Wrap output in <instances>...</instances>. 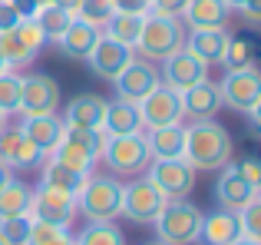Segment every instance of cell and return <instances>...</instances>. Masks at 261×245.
<instances>
[{
  "instance_id": "cell-20",
  "label": "cell",
  "mask_w": 261,
  "mask_h": 245,
  "mask_svg": "<svg viewBox=\"0 0 261 245\" xmlns=\"http://www.w3.org/2000/svg\"><path fill=\"white\" fill-rule=\"evenodd\" d=\"M228 40H231L228 30H189L185 33V50L195 60H202L205 66H215L228 53Z\"/></svg>"
},
{
  "instance_id": "cell-21",
  "label": "cell",
  "mask_w": 261,
  "mask_h": 245,
  "mask_svg": "<svg viewBox=\"0 0 261 245\" xmlns=\"http://www.w3.org/2000/svg\"><path fill=\"white\" fill-rule=\"evenodd\" d=\"M99 37H102V30L96 23H89V20H83V17H73L70 27L63 30V37L57 40V46H60V53L70 57V60H86Z\"/></svg>"
},
{
  "instance_id": "cell-6",
  "label": "cell",
  "mask_w": 261,
  "mask_h": 245,
  "mask_svg": "<svg viewBox=\"0 0 261 245\" xmlns=\"http://www.w3.org/2000/svg\"><path fill=\"white\" fill-rule=\"evenodd\" d=\"M46 46L43 30L37 27V20H20L10 30H0V57H4L7 70H20V66L33 63L37 53Z\"/></svg>"
},
{
  "instance_id": "cell-40",
  "label": "cell",
  "mask_w": 261,
  "mask_h": 245,
  "mask_svg": "<svg viewBox=\"0 0 261 245\" xmlns=\"http://www.w3.org/2000/svg\"><path fill=\"white\" fill-rule=\"evenodd\" d=\"M235 169H238V176H242L245 182H251L255 189H261V162L255 159V156H248V159L235 162Z\"/></svg>"
},
{
  "instance_id": "cell-11",
  "label": "cell",
  "mask_w": 261,
  "mask_h": 245,
  "mask_svg": "<svg viewBox=\"0 0 261 245\" xmlns=\"http://www.w3.org/2000/svg\"><path fill=\"white\" fill-rule=\"evenodd\" d=\"M149 179L159 186V192L166 199H185L195 189V169L178 156V159H152V166L146 169Z\"/></svg>"
},
{
  "instance_id": "cell-41",
  "label": "cell",
  "mask_w": 261,
  "mask_h": 245,
  "mask_svg": "<svg viewBox=\"0 0 261 245\" xmlns=\"http://www.w3.org/2000/svg\"><path fill=\"white\" fill-rule=\"evenodd\" d=\"M189 0H149V13H162V17H182Z\"/></svg>"
},
{
  "instance_id": "cell-24",
  "label": "cell",
  "mask_w": 261,
  "mask_h": 245,
  "mask_svg": "<svg viewBox=\"0 0 261 245\" xmlns=\"http://www.w3.org/2000/svg\"><path fill=\"white\" fill-rule=\"evenodd\" d=\"M235 239H245L242 235V222H238V212H208L202 215V232H198V242L205 245H231Z\"/></svg>"
},
{
  "instance_id": "cell-3",
  "label": "cell",
  "mask_w": 261,
  "mask_h": 245,
  "mask_svg": "<svg viewBox=\"0 0 261 245\" xmlns=\"http://www.w3.org/2000/svg\"><path fill=\"white\" fill-rule=\"evenodd\" d=\"M185 46V27L178 17H162V13H146L142 20L139 40L133 50H139L142 60L149 63H162L166 57H172Z\"/></svg>"
},
{
  "instance_id": "cell-54",
  "label": "cell",
  "mask_w": 261,
  "mask_h": 245,
  "mask_svg": "<svg viewBox=\"0 0 261 245\" xmlns=\"http://www.w3.org/2000/svg\"><path fill=\"white\" fill-rule=\"evenodd\" d=\"M0 245H4V239H0Z\"/></svg>"
},
{
  "instance_id": "cell-33",
  "label": "cell",
  "mask_w": 261,
  "mask_h": 245,
  "mask_svg": "<svg viewBox=\"0 0 261 245\" xmlns=\"http://www.w3.org/2000/svg\"><path fill=\"white\" fill-rule=\"evenodd\" d=\"M66 242H73V232H70L66 226H53V222L33 219L27 245H66Z\"/></svg>"
},
{
  "instance_id": "cell-12",
  "label": "cell",
  "mask_w": 261,
  "mask_h": 245,
  "mask_svg": "<svg viewBox=\"0 0 261 245\" xmlns=\"http://www.w3.org/2000/svg\"><path fill=\"white\" fill-rule=\"evenodd\" d=\"M30 219L53 222V226H66V229H70V222L76 219V195L60 192V189H50V186L33 189Z\"/></svg>"
},
{
  "instance_id": "cell-32",
  "label": "cell",
  "mask_w": 261,
  "mask_h": 245,
  "mask_svg": "<svg viewBox=\"0 0 261 245\" xmlns=\"http://www.w3.org/2000/svg\"><path fill=\"white\" fill-rule=\"evenodd\" d=\"M37 27L43 30V37H46V43H57L60 37H63V30L70 27V20H73V13H66L63 7H57V4H50V7H40L37 10Z\"/></svg>"
},
{
  "instance_id": "cell-47",
  "label": "cell",
  "mask_w": 261,
  "mask_h": 245,
  "mask_svg": "<svg viewBox=\"0 0 261 245\" xmlns=\"http://www.w3.org/2000/svg\"><path fill=\"white\" fill-rule=\"evenodd\" d=\"M10 176H13V169H7V166H4V162H0V189H4V186H7V179H10Z\"/></svg>"
},
{
  "instance_id": "cell-4",
  "label": "cell",
  "mask_w": 261,
  "mask_h": 245,
  "mask_svg": "<svg viewBox=\"0 0 261 245\" xmlns=\"http://www.w3.org/2000/svg\"><path fill=\"white\" fill-rule=\"evenodd\" d=\"M202 209L189 199H169L155 215V239L166 245H195L202 232Z\"/></svg>"
},
{
  "instance_id": "cell-7",
  "label": "cell",
  "mask_w": 261,
  "mask_h": 245,
  "mask_svg": "<svg viewBox=\"0 0 261 245\" xmlns=\"http://www.w3.org/2000/svg\"><path fill=\"white\" fill-rule=\"evenodd\" d=\"M218 93H222V106L235 113H251L261 110V77H258V66H242V70H228L218 83Z\"/></svg>"
},
{
  "instance_id": "cell-14",
  "label": "cell",
  "mask_w": 261,
  "mask_h": 245,
  "mask_svg": "<svg viewBox=\"0 0 261 245\" xmlns=\"http://www.w3.org/2000/svg\"><path fill=\"white\" fill-rule=\"evenodd\" d=\"M205 77H208V66H205L202 60H195L185 46L178 53H172V57L162 60V70H159V80L175 93H185L189 86L202 83Z\"/></svg>"
},
{
  "instance_id": "cell-22",
  "label": "cell",
  "mask_w": 261,
  "mask_h": 245,
  "mask_svg": "<svg viewBox=\"0 0 261 245\" xmlns=\"http://www.w3.org/2000/svg\"><path fill=\"white\" fill-rule=\"evenodd\" d=\"M102 116H106V100L96 93H80L66 106L63 126L66 129H102Z\"/></svg>"
},
{
  "instance_id": "cell-10",
  "label": "cell",
  "mask_w": 261,
  "mask_h": 245,
  "mask_svg": "<svg viewBox=\"0 0 261 245\" xmlns=\"http://www.w3.org/2000/svg\"><path fill=\"white\" fill-rule=\"evenodd\" d=\"M139 116H142V129H155V126H172L182 122V93L169 90L166 83H159L155 90H149L139 100Z\"/></svg>"
},
{
  "instance_id": "cell-34",
  "label": "cell",
  "mask_w": 261,
  "mask_h": 245,
  "mask_svg": "<svg viewBox=\"0 0 261 245\" xmlns=\"http://www.w3.org/2000/svg\"><path fill=\"white\" fill-rule=\"evenodd\" d=\"M20 73L17 70H7L0 73V113L4 116H13L20 110Z\"/></svg>"
},
{
  "instance_id": "cell-15",
  "label": "cell",
  "mask_w": 261,
  "mask_h": 245,
  "mask_svg": "<svg viewBox=\"0 0 261 245\" xmlns=\"http://www.w3.org/2000/svg\"><path fill=\"white\" fill-rule=\"evenodd\" d=\"M0 162H4L7 169H30V166H43L46 156L27 139L20 126H10V122H7V126L0 129Z\"/></svg>"
},
{
  "instance_id": "cell-50",
  "label": "cell",
  "mask_w": 261,
  "mask_h": 245,
  "mask_svg": "<svg viewBox=\"0 0 261 245\" xmlns=\"http://www.w3.org/2000/svg\"><path fill=\"white\" fill-rule=\"evenodd\" d=\"M0 73H7V63H4V57H0Z\"/></svg>"
},
{
  "instance_id": "cell-36",
  "label": "cell",
  "mask_w": 261,
  "mask_h": 245,
  "mask_svg": "<svg viewBox=\"0 0 261 245\" xmlns=\"http://www.w3.org/2000/svg\"><path fill=\"white\" fill-rule=\"evenodd\" d=\"M222 63L228 66V70H242V66H251V63H255L251 43H248V40H235V37H231V40H228V53H225Z\"/></svg>"
},
{
  "instance_id": "cell-30",
  "label": "cell",
  "mask_w": 261,
  "mask_h": 245,
  "mask_svg": "<svg viewBox=\"0 0 261 245\" xmlns=\"http://www.w3.org/2000/svg\"><path fill=\"white\" fill-rule=\"evenodd\" d=\"M50 159H57V162H63V166H70V169H76V173H83V176H89L96 169V156L89 153V149H83L76 139H70V136L63 133V139H60V146L53 149V156Z\"/></svg>"
},
{
  "instance_id": "cell-42",
  "label": "cell",
  "mask_w": 261,
  "mask_h": 245,
  "mask_svg": "<svg viewBox=\"0 0 261 245\" xmlns=\"http://www.w3.org/2000/svg\"><path fill=\"white\" fill-rule=\"evenodd\" d=\"M7 4L13 7V10H17V17L20 20H30V17H37V0H7Z\"/></svg>"
},
{
  "instance_id": "cell-31",
  "label": "cell",
  "mask_w": 261,
  "mask_h": 245,
  "mask_svg": "<svg viewBox=\"0 0 261 245\" xmlns=\"http://www.w3.org/2000/svg\"><path fill=\"white\" fill-rule=\"evenodd\" d=\"M76 245H126V235L116 222H86L76 235H73Z\"/></svg>"
},
{
  "instance_id": "cell-37",
  "label": "cell",
  "mask_w": 261,
  "mask_h": 245,
  "mask_svg": "<svg viewBox=\"0 0 261 245\" xmlns=\"http://www.w3.org/2000/svg\"><path fill=\"white\" fill-rule=\"evenodd\" d=\"M238 222H242V235L245 239L261 242V199H251L248 206L238 212Z\"/></svg>"
},
{
  "instance_id": "cell-44",
  "label": "cell",
  "mask_w": 261,
  "mask_h": 245,
  "mask_svg": "<svg viewBox=\"0 0 261 245\" xmlns=\"http://www.w3.org/2000/svg\"><path fill=\"white\" fill-rule=\"evenodd\" d=\"M116 10H122V13H149V0H116Z\"/></svg>"
},
{
  "instance_id": "cell-46",
  "label": "cell",
  "mask_w": 261,
  "mask_h": 245,
  "mask_svg": "<svg viewBox=\"0 0 261 245\" xmlns=\"http://www.w3.org/2000/svg\"><path fill=\"white\" fill-rule=\"evenodd\" d=\"M53 4H57V7H63L66 13H73V17H76V13H80V7H83V0H53Z\"/></svg>"
},
{
  "instance_id": "cell-39",
  "label": "cell",
  "mask_w": 261,
  "mask_h": 245,
  "mask_svg": "<svg viewBox=\"0 0 261 245\" xmlns=\"http://www.w3.org/2000/svg\"><path fill=\"white\" fill-rule=\"evenodd\" d=\"M66 136H70V139H76L83 149H89L96 159H99L102 146H106V133H102V129H66Z\"/></svg>"
},
{
  "instance_id": "cell-1",
  "label": "cell",
  "mask_w": 261,
  "mask_h": 245,
  "mask_svg": "<svg viewBox=\"0 0 261 245\" xmlns=\"http://www.w3.org/2000/svg\"><path fill=\"white\" fill-rule=\"evenodd\" d=\"M182 159L195 173H215V169L231 162V136L222 122L215 119H192L185 126V149Z\"/></svg>"
},
{
  "instance_id": "cell-26",
  "label": "cell",
  "mask_w": 261,
  "mask_h": 245,
  "mask_svg": "<svg viewBox=\"0 0 261 245\" xmlns=\"http://www.w3.org/2000/svg\"><path fill=\"white\" fill-rule=\"evenodd\" d=\"M146 146L152 159H178L185 149V126L172 122V126H155V129H142Z\"/></svg>"
},
{
  "instance_id": "cell-29",
  "label": "cell",
  "mask_w": 261,
  "mask_h": 245,
  "mask_svg": "<svg viewBox=\"0 0 261 245\" xmlns=\"http://www.w3.org/2000/svg\"><path fill=\"white\" fill-rule=\"evenodd\" d=\"M142 20H146V13H122V10H116L113 17H109L106 23L99 27V30H102V37L116 40V43L136 46V40H139V30H142Z\"/></svg>"
},
{
  "instance_id": "cell-5",
  "label": "cell",
  "mask_w": 261,
  "mask_h": 245,
  "mask_svg": "<svg viewBox=\"0 0 261 245\" xmlns=\"http://www.w3.org/2000/svg\"><path fill=\"white\" fill-rule=\"evenodd\" d=\"M99 159L106 162V169L113 176H133V179L152 166V156H149V146H146L142 133L106 136V146H102Z\"/></svg>"
},
{
  "instance_id": "cell-28",
  "label": "cell",
  "mask_w": 261,
  "mask_h": 245,
  "mask_svg": "<svg viewBox=\"0 0 261 245\" xmlns=\"http://www.w3.org/2000/svg\"><path fill=\"white\" fill-rule=\"evenodd\" d=\"M83 179H86L83 173H76V169L63 166V162H57V159H46L43 166H40V186L60 189V192L76 195V192H80V186H83Z\"/></svg>"
},
{
  "instance_id": "cell-53",
  "label": "cell",
  "mask_w": 261,
  "mask_h": 245,
  "mask_svg": "<svg viewBox=\"0 0 261 245\" xmlns=\"http://www.w3.org/2000/svg\"><path fill=\"white\" fill-rule=\"evenodd\" d=\"M66 245H76V242H66Z\"/></svg>"
},
{
  "instance_id": "cell-43",
  "label": "cell",
  "mask_w": 261,
  "mask_h": 245,
  "mask_svg": "<svg viewBox=\"0 0 261 245\" xmlns=\"http://www.w3.org/2000/svg\"><path fill=\"white\" fill-rule=\"evenodd\" d=\"M17 23H20L17 10H13L7 0H0V30H10V27H17Z\"/></svg>"
},
{
  "instance_id": "cell-9",
  "label": "cell",
  "mask_w": 261,
  "mask_h": 245,
  "mask_svg": "<svg viewBox=\"0 0 261 245\" xmlns=\"http://www.w3.org/2000/svg\"><path fill=\"white\" fill-rule=\"evenodd\" d=\"M60 106V83L50 73H30L20 80V116H43L57 113Z\"/></svg>"
},
{
  "instance_id": "cell-13",
  "label": "cell",
  "mask_w": 261,
  "mask_h": 245,
  "mask_svg": "<svg viewBox=\"0 0 261 245\" xmlns=\"http://www.w3.org/2000/svg\"><path fill=\"white\" fill-rule=\"evenodd\" d=\"M133 60H136L133 46L116 43V40H109V37H99V40H96V46L89 50L86 63H89V70H93L99 80H109V83H113V80L119 77Z\"/></svg>"
},
{
  "instance_id": "cell-2",
  "label": "cell",
  "mask_w": 261,
  "mask_h": 245,
  "mask_svg": "<svg viewBox=\"0 0 261 245\" xmlns=\"http://www.w3.org/2000/svg\"><path fill=\"white\" fill-rule=\"evenodd\" d=\"M76 212L86 222H116L122 212V182L113 173H89L76 192Z\"/></svg>"
},
{
  "instance_id": "cell-16",
  "label": "cell",
  "mask_w": 261,
  "mask_h": 245,
  "mask_svg": "<svg viewBox=\"0 0 261 245\" xmlns=\"http://www.w3.org/2000/svg\"><path fill=\"white\" fill-rule=\"evenodd\" d=\"M162 80H159V66L149 63V60H133L119 77L113 80L116 86V96L119 100H129V103H139L149 90H155Z\"/></svg>"
},
{
  "instance_id": "cell-17",
  "label": "cell",
  "mask_w": 261,
  "mask_h": 245,
  "mask_svg": "<svg viewBox=\"0 0 261 245\" xmlns=\"http://www.w3.org/2000/svg\"><path fill=\"white\" fill-rule=\"evenodd\" d=\"M258 192H261V189H255L251 182H245L231 162L218 169V182H215L218 209H225V212H242L251 199H258Z\"/></svg>"
},
{
  "instance_id": "cell-35",
  "label": "cell",
  "mask_w": 261,
  "mask_h": 245,
  "mask_svg": "<svg viewBox=\"0 0 261 245\" xmlns=\"http://www.w3.org/2000/svg\"><path fill=\"white\" fill-rule=\"evenodd\" d=\"M30 226H33L30 215L0 219V239H4V245H27V239H30Z\"/></svg>"
},
{
  "instance_id": "cell-25",
  "label": "cell",
  "mask_w": 261,
  "mask_h": 245,
  "mask_svg": "<svg viewBox=\"0 0 261 245\" xmlns=\"http://www.w3.org/2000/svg\"><path fill=\"white\" fill-rule=\"evenodd\" d=\"M102 133L106 136H129V133H142V116L139 106L129 100H106V116H102Z\"/></svg>"
},
{
  "instance_id": "cell-23",
  "label": "cell",
  "mask_w": 261,
  "mask_h": 245,
  "mask_svg": "<svg viewBox=\"0 0 261 245\" xmlns=\"http://www.w3.org/2000/svg\"><path fill=\"white\" fill-rule=\"evenodd\" d=\"M218 110H222V93H218V83H212L208 77L182 93V113H185V116L212 119Z\"/></svg>"
},
{
  "instance_id": "cell-48",
  "label": "cell",
  "mask_w": 261,
  "mask_h": 245,
  "mask_svg": "<svg viewBox=\"0 0 261 245\" xmlns=\"http://www.w3.org/2000/svg\"><path fill=\"white\" fill-rule=\"evenodd\" d=\"M231 245H261V242H255V239H235Z\"/></svg>"
},
{
  "instance_id": "cell-51",
  "label": "cell",
  "mask_w": 261,
  "mask_h": 245,
  "mask_svg": "<svg viewBox=\"0 0 261 245\" xmlns=\"http://www.w3.org/2000/svg\"><path fill=\"white\" fill-rule=\"evenodd\" d=\"M7 126V116H4V113H0V129H4Z\"/></svg>"
},
{
  "instance_id": "cell-38",
  "label": "cell",
  "mask_w": 261,
  "mask_h": 245,
  "mask_svg": "<svg viewBox=\"0 0 261 245\" xmlns=\"http://www.w3.org/2000/svg\"><path fill=\"white\" fill-rule=\"evenodd\" d=\"M113 13H116V0H83V7H80L76 17H83V20H89V23H96V27H102Z\"/></svg>"
},
{
  "instance_id": "cell-8",
  "label": "cell",
  "mask_w": 261,
  "mask_h": 245,
  "mask_svg": "<svg viewBox=\"0 0 261 245\" xmlns=\"http://www.w3.org/2000/svg\"><path fill=\"white\" fill-rule=\"evenodd\" d=\"M166 202L169 199L159 192V186L149 176H136L129 186H122V212L119 215H126L136 226H152Z\"/></svg>"
},
{
  "instance_id": "cell-49",
  "label": "cell",
  "mask_w": 261,
  "mask_h": 245,
  "mask_svg": "<svg viewBox=\"0 0 261 245\" xmlns=\"http://www.w3.org/2000/svg\"><path fill=\"white\" fill-rule=\"evenodd\" d=\"M53 4V0H37V7H50Z\"/></svg>"
},
{
  "instance_id": "cell-18",
  "label": "cell",
  "mask_w": 261,
  "mask_h": 245,
  "mask_svg": "<svg viewBox=\"0 0 261 245\" xmlns=\"http://www.w3.org/2000/svg\"><path fill=\"white\" fill-rule=\"evenodd\" d=\"M178 20H185L189 30H228L231 10L222 0H189Z\"/></svg>"
},
{
  "instance_id": "cell-19",
  "label": "cell",
  "mask_w": 261,
  "mask_h": 245,
  "mask_svg": "<svg viewBox=\"0 0 261 245\" xmlns=\"http://www.w3.org/2000/svg\"><path fill=\"white\" fill-rule=\"evenodd\" d=\"M20 129H23V136L46 156V159L53 156V149L60 146V139H63V133H66L63 119H60L57 113H43V116H23V126H20Z\"/></svg>"
},
{
  "instance_id": "cell-27",
  "label": "cell",
  "mask_w": 261,
  "mask_h": 245,
  "mask_svg": "<svg viewBox=\"0 0 261 245\" xmlns=\"http://www.w3.org/2000/svg\"><path fill=\"white\" fill-rule=\"evenodd\" d=\"M33 189L23 179H7V186L0 189V219H13V215H30Z\"/></svg>"
},
{
  "instance_id": "cell-45",
  "label": "cell",
  "mask_w": 261,
  "mask_h": 245,
  "mask_svg": "<svg viewBox=\"0 0 261 245\" xmlns=\"http://www.w3.org/2000/svg\"><path fill=\"white\" fill-rule=\"evenodd\" d=\"M225 7H228L231 13H242V10H248V7H258L261 0H222Z\"/></svg>"
},
{
  "instance_id": "cell-52",
  "label": "cell",
  "mask_w": 261,
  "mask_h": 245,
  "mask_svg": "<svg viewBox=\"0 0 261 245\" xmlns=\"http://www.w3.org/2000/svg\"><path fill=\"white\" fill-rule=\"evenodd\" d=\"M149 245H166V242H159V239H155V242H149Z\"/></svg>"
}]
</instances>
